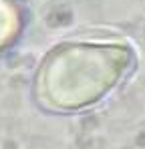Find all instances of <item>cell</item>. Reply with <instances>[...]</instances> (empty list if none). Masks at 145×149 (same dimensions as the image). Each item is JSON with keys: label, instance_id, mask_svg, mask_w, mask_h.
<instances>
[{"label": "cell", "instance_id": "6da1fadb", "mask_svg": "<svg viewBox=\"0 0 145 149\" xmlns=\"http://www.w3.org/2000/svg\"><path fill=\"white\" fill-rule=\"evenodd\" d=\"M137 69L133 47L113 36L71 38L43 58L34 101L48 113H81L101 105Z\"/></svg>", "mask_w": 145, "mask_h": 149}, {"label": "cell", "instance_id": "7a4b0ae2", "mask_svg": "<svg viewBox=\"0 0 145 149\" xmlns=\"http://www.w3.org/2000/svg\"><path fill=\"white\" fill-rule=\"evenodd\" d=\"M22 26L20 8L14 0H0V54L6 49H10Z\"/></svg>", "mask_w": 145, "mask_h": 149}]
</instances>
